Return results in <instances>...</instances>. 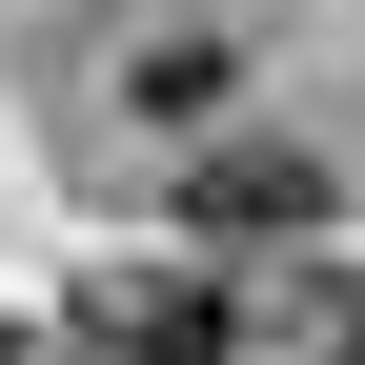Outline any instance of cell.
Listing matches in <instances>:
<instances>
[{"label":"cell","instance_id":"3957f363","mask_svg":"<svg viewBox=\"0 0 365 365\" xmlns=\"http://www.w3.org/2000/svg\"><path fill=\"white\" fill-rule=\"evenodd\" d=\"M0 365H21V345H0Z\"/></svg>","mask_w":365,"mask_h":365},{"label":"cell","instance_id":"6da1fadb","mask_svg":"<svg viewBox=\"0 0 365 365\" xmlns=\"http://www.w3.org/2000/svg\"><path fill=\"white\" fill-rule=\"evenodd\" d=\"M81 365H244V345H223L203 284H102L81 304Z\"/></svg>","mask_w":365,"mask_h":365},{"label":"cell","instance_id":"7a4b0ae2","mask_svg":"<svg viewBox=\"0 0 365 365\" xmlns=\"http://www.w3.org/2000/svg\"><path fill=\"white\" fill-rule=\"evenodd\" d=\"M182 203H203V244H304V223H325V163L244 143V163H203V182H182Z\"/></svg>","mask_w":365,"mask_h":365}]
</instances>
